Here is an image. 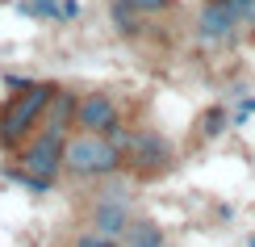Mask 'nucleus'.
Returning <instances> with one entry per match:
<instances>
[{"label": "nucleus", "mask_w": 255, "mask_h": 247, "mask_svg": "<svg viewBox=\"0 0 255 247\" xmlns=\"http://www.w3.org/2000/svg\"><path fill=\"white\" fill-rule=\"evenodd\" d=\"M55 88L59 84H50V80H29L25 88H17L8 96V105L0 109V147H4V151H17V147L38 130V122H42V113H46Z\"/></svg>", "instance_id": "f257e3e1"}, {"label": "nucleus", "mask_w": 255, "mask_h": 247, "mask_svg": "<svg viewBox=\"0 0 255 247\" xmlns=\"http://www.w3.org/2000/svg\"><path fill=\"white\" fill-rule=\"evenodd\" d=\"M118 168H122V151L109 134L76 130L63 138V172L80 180H97V176H113Z\"/></svg>", "instance_id": "f03ea898"}, {"label": "nucleus", "mask_w": 255, "mask_h": 247, "mask_svg": "<svg viewBox=\"0 0 255 247\" xmlns=\"http://www.w3.org/2000/svg\"><path fill=\"white\" fill-rule=\"evenodd\" d=\"M109 138L118 143L122 159H130V168L138 172V176H159V172L172 168V143H167L163 134L155 130H109Z\"/></svg>", "instance_id": "7ed1b4c3"}, {"label": "nucleus", "mask_w": 255, "mask_h": 247, "mask_svg": "<svg viewBox=\"0 0 255 247\" xmlns=\"http://www.w3.org/2000/svg\"><path fill=\"white\" fill-rule=\"evenodd\" d=\"M17 164H21V172H29V176L55 180L63 172V138L38 126V130L17 147Z\"/></svg>", "instance_id": "20e7f679"}, {"label": "nucleus", "mask_w": 255, "mask_h": 247, "mask_svg": "<svg viewBox=\"0 0 255 247\" xmlns=\"http://www.w3.org/2000/svg\"><path fill=\"white\" fill-rule=\"evenodd\" d=\"M122 126V113H118V101L109 92H88L80 96L76 105V130H92V134H109Z\"/></svg>", "instance_id": "39448f33"}, {"label": "nucleus", "mask_w": 255, "mask_h": 247, "mask_svg": "<svg viewBox=\"0 0 255 247\" xmlns=\"http://www.w3.org/2000/svg\"><path fill=\"white\" fill-rule=\"evenodd\" d=\"M239 8L230 4V0H205V8H201V21H197V34L201 42H222L230 38L239 29Z\"/></svg>", "instance_id": "423d86ee"}, {"label": "nucleus", "mask_w": 255, "mask_h": 247, "mask_svg": "<svg viewBox=\"0 0 255 247\" xmlns=\"http://www.w3.org/2000/svg\"><path fill=\"white\" fill-rule=\"evenodd\" d=\"M76 105H80L76 92L55 88V96H50V105H46V113H42L38 126H42V130H50V134H59V138H67L71 126H76Z\"/></svg>", "instance_id": "0eeeda50"}, {"label": "nucleus", "mask_w": 255, "mask_h": 247, "mask_svg": "<svg viewBox=\"0 0 255 247\" xmlns=\"http://www.w3.org/2000/svg\"><path fill=\"white\" fill-rule=\"evenodd\" d=\"M92 227H97V235H105V239L122 235L126 227H130V210H126V201H101V206L92 210Z\"/></svg>", "instance_id": "6e6552de"}, {"label": "nucleus", "mask_w": 255, "mask_h": 247, "mask_svg": "<svg viewBox=\"0 0 255 247\" xmlns=\"http://www.w3.org/2000/svg\"><path fill=\"white\" fill-rule=\"evenodd\" d=\"M118 247H163V231L155 222H130L126 227V239Z\"/></svg>", "instance_id": "1a4fd4ad"}, {"label": "nucleus", "mask_w": 255, "mask_h": 247, "mask_svg": "<svg viewBox=\"0 0 255 247\" xmlns=\"http://www.w3.org/2000/svg\"><path fill=\"white\" fill-rule=\"evenodd\" d=\"M113 21H118V29H122L126 38H134L138 29H142V13H134L126 0H113Z\"/></svg>", "instance_id": "9d476101"}, {"label": "nucleus", "mask_w": 255, "mask_h": 247, "mask_svg": "<svg viewBox=\"0 0 255 247\" xmlns=\"http://www.w3.org/2000/svg\"><path fill=\"white\" fill-rule=\"evenodd\" d=\"M226 122H230L226 109H209L205 117H201V134H205V138H218L222 130H226Z\"/></svg>", "instance_id": "9b49d317"}, {"label": "nucleus", "mask_w": 255, "mask_h": 247, "mask_svg": "<svg viewBox=\"0 0 255 247\" xmlns=\"http://www.w3.org/2000/svg\"><path fill=\"white\" fill-rule=\"evenodd\" d=\"M126 4L134 8V13H167V8H172V0H126Z\"/></svg>", "instance_id": "f8f14e48"}, {"label": "nucleus", "mask_w": 255, "mask_h": 247, "mask_svg": "<svg viewBox=\"0 0 255 247\" xmlns=\"http://www.w3.org/2000/svg\"><path fill=\"white\" fill-rule=\"evenodd\" d=\"M25 13H38V17H59V4L55 0H29Z\"/></svg>", "instance_id": "ddd939ff"}, {"label": "nucleus", "mask_w": 255, "mask_h": 247, "mask_svg": "<svg viewBox=\"0 0 255 247\" xmlns=\"http://www.w3.org/2000/svg\"><path fill=\"white\" fill-rule=\"evenodd\" d=\"M76 247H118V243L105 239V235H84V239H76Z\"/></svg>", "instance_id": "4468645a"}, {"label": "nucleus", "mask_w": 255, "mask_h": 247, "mask_svg": "<svg viewBox=\"0 0 255 247\" xmlns=\"http://www.w3.org/2000/svg\"><path fill=\"white\" fill-rule=\"evenodd\" d=\"M230 4L239 8V17H243V21H255V0H230Z\"/></svg>", "instance_id": "2eb2a0df"}, {"label": "nucleus", "mask_w": 255, "mask_h": 247, "mask_svg": "<svg viewBox=\"0 0 255 247\" xmlns=\"http://www.w3.org/2000/svg\"><path fill=\"white\" fill-rule=\"evenodd\" d=\"M59 17H80V4H76V0H63V4H59Z\"/></svg>", "instance_id": "dca6fc26"}]
</instances>
